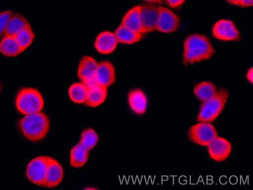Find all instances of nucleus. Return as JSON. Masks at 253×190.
Segmentation results:
<instances>
[{
  "label": "nucleus",
  "mask_w": 253,
  "mask_h": 190,
  "mask_svg": "<svg viewBox=\"0 0 253 190\" xmlns=\"http://www.w3.org/2000/svg\"><path fill=\"white\" fill-rule=\"evenodd\" d=\"M213 47L204 35L194 34L187 36L183 43L182 61L191 64L210 59L214 53Z\"/></svg>",
  "instance_id": "obj_1"
},
{
  "label": "nucleus",
  "mask_w": 253,
  "mask_h": 190,
  "mask_svg": "<svg viewBox=\"0 0 253 190\" xmlns=\"http://www.w3.org/2000/svg\"><path fill=\"white\" fill-rule=\"evenodd\" d=\"M19 127L25 138L36 142L45 136L49 130V123L46 115L39 111L22 118Z\"/></svg>",
  "instance_id": "obj_2"
},
{
  "label": "nucleus",
  "mask_w": 253,
  "mask_h": 190,
  "mask_svg": "<svg viewBox=\"0 0 253 190\" xmlns=\"http://www.w3.org/2000/svg\"><path fill=\"white\" fill-rule=\"evenodd\" d=\"M15 105L17 110L23 114L28 115L39 112L44 105L41 93L32 88H23L16 95Z\"/></svg>",
  "instance_id": "obj_3"
},
{
  "label": "nucleus",
  "mask_w": 253,
  "mask_h": 190,
  "mask_svg": "<svg viewBox=\"0 0 253 190\" xmlns=\"http://www.w3.org/2000/svg\"><path fill=\"white\" fill-rule=\"evenodd\" d=\"M228 96V91L224 89L216 92L211 98L202 104L197 120L206 123L214 120L222 110Z\"/></svg>",
  "instance_id": "obj_4"
},
{
  "label": "nucleus",
  "mask_w": 253,
  "mask_h": 190,
  "mask_svg": "<svg viewBox=\"0 0 253 190\" xmlns=\"http://www.w3.org/2000/svg\"><path fill=\"white\" fill-rule=\"evenodd\" d=\"M188 137L193 142L202 146H207L217 134L213 125L206 122L196 124L188 131Z\"/></svg>",
  "instance_id": "obj_5"
},
{
  "label": "nucleus",
  "mask_w": 253,
  "mask_h": 190,
  "mask_svg": "<svg viewBox=\"0 0 253 190\" xmlns=\"http://www.w3.org/2000/svg\"><path fill=\"white\" fill-rule=\"evenodd\" d=\"M47 167V156H41L32 159L27 167L26 174L33 183L43 186Z\"/></svg>",
  "instance_id": "obj_6"
},
{
  "label": "nucleus",
  "mask_w": 253,
  "mask_h": 190,
  "mask_svg": "<svg viewBox=\"0 0 253 190\" xmlns=\"http://www.w3.org/2000/svg\"><path fill=\"white\" fill-rule=\"evenodd\" d=\"M159 15V6L149 3L141 5L139 19L143 34L156 30Z\"/></svg>",
  "instance_id": "obj_7"
},
{
  "label": "nucleus",
  "mask_w": 253,
  "mask_h": 190,
  "mask_svg": "<svg viewBox=\"0 0 253 190\" xmlns=\"http://www.w3.org/2000/svg\"><path fill=\"white\" fill-rule=\"evenodd\" d=\"M159 15L156 30L162 33H171L176 31L180 20L171 10L164 6H159Z\"/></svg>",
  "instance_id": "obj_8"
},
{
  "label": "nucleus",
  "mask_w": 253,
  "mask_h": 190,
  "mask_svg": "<svg viewBox=\"0 0 253 190\" xmlns=\"http://www.w3.org/2000/svg\"><path fill=\"white\" fill-rule=\"evenodd\" d=\"M213 36L221 41H235L240 38L239 33L234 23L228 19H221L212 27Z\"/></svg>",
  "instance_id": "obj_9"
},
{
  "label": "nucleus",
  "mask_w": 253,
  "mask_h": 190,
  "mask_svg": "<svg viewBox=\"0 0 253 190\" xmlns=\"http://www.w3.org/2000/svg\"><path fill=\"white\" fill-rule=\"evenodd\" d=\"M63 177L61 165L53 158L47 157V167L43 186L52 188L58 186Z\"/></svg>",
  "instance_id": "obj_10"
},
{
  "label": "nucleus",
  "mask_w": 253,
  "mask_h": 190,
  "mask_svg": "<svg viewBox=\"0 0 253 190\" xmlns=\"http://www.w3.org/2000/svg\"><path fill=\"white\" fill-rule=\"evenodd\" d=\"M207 146L211 157L218 162L226 159L231 150L230 143L221 137H216Z\"/></svg>",
  "instance_id": "obj_11"
},
{
  "label": "nucleus",
  "mask_w": 253,
  "mask_h": 190,
  "mask_svg": "<svg viewBox=\"0 0 253 190\" xmlns=\"http://www.w3.org/2000/svg\"><path fill=\"white\" fill-rule=\"evenodd\" d=\"M97 64L95 60L91 56H84L81 59L77 75L80 79L86 84L94 81Z\"/></svg>",
  "instance_id": "obj_12"
},
{
  "label": "nucleus",
  "mask_w": 253,
  "mask_h": 190,
  "mask_svg": "<svg viewBox=\"0 0 253 190\" xmlns=\"http://www.w3.org/2000/svg\"><path fill=\"white\" fill-rule=\"evenodd\" d=\"M115 80V70L110 62L103 61L97 64L94 80L96 83L107 87L112 85Z\"/></svg>",
  "instance_id": "obj_13"
},
{
  "label": "nucleus",
  "mask_w": 253,
  "mask_h": 190,
  "mask_svg": "<svg viewBox=\"0 0 253 190\" xmlns=\"http://www.w3.org/2000/svg\"><path fill=\"white\" fill-rule=\"evenodd\" d=\"M117 43V40L114 33L109 31H103L97 36L94 42V47L99 53L108 54L115 49Z\"/></svg>",
  "instance_id": "obj_14"
},
{
  "label": "nucleus",
  "mask_w": 253,
  "mask_h": 190,
  "mask_svg": "<svg viewBox=\"0 0 253 190\" xmlns=\"http://www.w3.org/2000/svg\"><path fill=\"white\" fill-rule=\"evenodd\" d=\"M87 95L85 102L90 107H96L105 99L107 95L106 87L95 82L87 87Z\"/></svg>",
  "instance_id": "obj_15"
},
{
  "label": "nucleus",
  "mask_w": 253,
  "mask_h": 190,
  "mask_svg": "<svg viewBox=\"0 0 253 190\" xmlns=\"http://www.w3.org/2000/svg\"><path fill=\"white\" fill-rule=\"evenodd\" d=\"M141 7V5H138L129 9L124 16L121 24L132 31L143 34L139 19Z\"/></svg>",
  "instance_id": "obj_16"
},
{
  "label": "nucleus",
  "mask_w": 253,
  "mask_h": 190,
  "mask_svg": "<svg viewBox=\"0 0 253 190\" xmlns=\"http://www.w3.org/2000/svg\"><path fill=\"white\" fill-rule=\"evenodd\" d=\"M128 101L130 108L136 113L141 114L145 112L147 98L141 90L135 89L130 91L128 94Z\"/></svg>",
  "instance_id": "obj_17"
},
{
  "label": "nucleus",
  "mask_w": 253,
  "mask_h": 190,
  "mask_svg": "<svg viewBox=\"0 0 253 190\" xmlns=\"http://www.w3.org/2000/svg\"><path fill=\"white\" fill-rule=\"evenodd\" d=\"M88 150L80 142L73 146L70 153V163L71 166L79 168L84 165L88 159Z\"/></svg>",
  "instance_id": "obj_18"
},
{
  "label": "nucleus",
  "mask_w": 253,
  "mask_h": 190,
  "mask_svg": "<svg viewBox=\"0 0 253 190\" xmlns=\"http://www.w3.org/2000/svg\"><path fill=\"white\" fill-rule=\"evenodd\" d=\"M114 35L118 42L126 44L137 42L142 36V34L132 31L121 24L114 32Z\"/></svg>",
  "instance_id": "obj_19"
},
{
  "label": "nucleus",
  "mask_w": 253,
  "mask_h": 190,
  "mask_svg": "<svg viewBox=\"0 0 253 190\" xmlns=\"http://www.w3.org/2000/svg\"><path fill=\"white\" fill-rule=\"evenodd\" d=\"M30 26L27 20L21 15L16 14L12 15L5 28L4 36H14L20 31Z\"/></svg>",
  "instance_id": "obj_20"
},
{
  "label": "nucleus",
  "mask_w": 253,
  "mask_h": 190,
  "mask_svg": "<svg viewBox=\"0 0 253 190\" xmlns=\"http://www.w3.org/2000/svg\"><path fill=\"white\" fill-rule=\"evenodd\" d=\"M216 92L215 86L209 81H203L199 83L195 86L193 89L195 95L203 102L211 98Z\"/></svg>",
  "instance_id": "obj_21"
},
{
  "label": "nucleus",
  "mask_w": 253,
  "mask_h": 190,
  "mask_svg": "<svg viewBox=\"0 0 253 190\" xmlns=\"http://www.w3.org/2000/svg\"><path fill=\"white\" fill-rule=\"evenodd\" d=\"M0 52L5 56L13 57L22 51L13 36H4L0 42Z\"/></svg>",
  "instance_id": "obj_22"
},
{
  "label": "nucleus",
  "mask_w": 253,
  "mask_h": 190,
  "mask_svg": "<svg viewBox=\"0 0 253 190\" xmlns=\"http://www.w3.org/2000/svg\"><path fill=\"white\" fill-rule=\"evenodd\" d=\"M87 87L82 83H75L72 84L68 90V95L71 100L77 103L85 102L87 95Z\"/></svg>",
  "instance_id": "obj_23"
},
{
  "label": "nucleus",
  "mask_w": 253,
  "mask_h": 190,
  "mask_svg": "<svg viewBox=\"0 0 253 190\" xmlns=\"http://www.w3.org/2000/svg\"><path fill=\"white\" fill-rule=\"evenodd\" d=\"M14 37L23 51L32 43L35 34L30 25L20 31Z\"/></svg>",
  "instance_id": "obj_24"
},
{
  "label": "nucleus",
  "mask_w": 253,
  "mask_h": 190,
  "mask_svg": "<svg viewBox=\"0 0 253 190\" xmlns=\"http://www.w3.org/2000/svg\"><path fill=\"white\" fill-rule=\"evenodd\" d=\"M97 141L98 135L96 132L92 128H87L82 132L80 143L89 150L96 145Z\"/></svg>",
  "instance_id": "obj_25"
},
{
  "label": "nucleus",
  "mask_w": 253,
  "mask_h": 190,
  "mask_svg": "<svg viewBox=\"0 0 253 190\" xmlns=\"http://www.w3.org/2000/svg\"><path fill=\"white\" fill-rule=\"evenodd\" d=\"M10 10H6L0 13V36H4V33L8 21L12 16Z\"/></svg>",
  "instance_id": "obj_26"
},
{
  "label": "nucleus",
  "mask_w": 253,
  "mask_h": 190,
  "mask_svg": "<svg viewBox=\"0 0 253 190\" xmlns=\"http://www.w3.org/2000/svg\"><path fill=\"white\" fill-rule=\"evenodd\" d=\"M169 6L172 8H177L180 7L185 0H164Z\"/></svg>",
  "instance_id": "obj_27"
},
{
  "label": "nucleus",
  "mask_w": 253,
  "mask_h": 190,
  "mask_svg": "<svg viewBox=\"0 0 253 190\" xmlns=\"http://www.w3.org/2000/svg\"><path fill=\"white\" fill-rule=\"evenodd\" d=\"M253 5V0H241L239 6L243 7H249Z\"/></svg>",
  "instance_id": "obj_28"
},
{
  "label": "nucleus",
  "mask_w": 253,
  "mask_h": 190,
  "mask_svg": "<svg viewBox=\"0 0 253 190\" xmlns=\"http://www.w3.org/2000/svg\"><path fill=\"white\" fill-rule=\"evenodd\" d=\"M253 67H251L247 72L246 77L248 80L251 83H253Z\"/></svg>",
  "instance_id": "obj_29"
},
{
  "label": "nucleus",
  "mask_w": 253,
  "mask_h": 190,
  "mask_svg": "<svg viewBox=\"0 0 253 190\" xmlns=\"http://www.w3.org/2000/svg\"><path fill=\"white\" fill-rule=\"evenodd\" d=\"M228 3L234 4V5H239L241 0H226Z\"/></svg>",
  "instance_id": "obj_30"
},
{
  "label": "nucleus",
  "mask_w": 253,
  "mask_h": 190,
  "mask_svg": "<svg viewBox=\"0 0 253 190\" xmlns=\"http://www.w3.org/2000/svg\"><path fill=\"white\" fill-rule=\"evenodd\" d=\"M143 1L149 2H153L158 4H161L163 1V0H141Z\"/></svg>",
  "instance_id": "obj_31"
}]
</instances>
